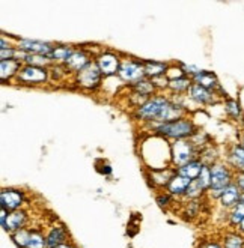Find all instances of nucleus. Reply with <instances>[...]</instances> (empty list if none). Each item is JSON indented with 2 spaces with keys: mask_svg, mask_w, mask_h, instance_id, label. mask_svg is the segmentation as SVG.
I'll list each match as a JSON object with an SVG mask.
<instances>
[{
  "mask_svg": "<svg viewBox=\"0 0 244 248\" xmlns=\"http://www.w3.org/2000/svg\"><path fill=\"white\" fill-rule=\"evenodd\" d=\"M157 134L164 136L167 139L174 140H185L187 137H192L196 134V126L189 119H178L174 122L159 124L155 126Z\"/></svg>",
  "mask_w": 244,
  "mask_h": 248,
  "instance_id": "obj_1",
  "label": "nucleus"
},
{
  "mask_svg": "<svg viewBox=\"0 0 244 248\" xmlns=\"http://www.w3.org/2000/svg\"><path fill=\"white\" fill-rule=\"evenodd\" d=\"M210 167H211V188H210V193L214 197L219 199L225 189L231 184H234L235 173L231 170V167H226L225 164H220V163H214Z\"/></svg>",
  "mask_w": 244,
  "mask_h": 248,
  "instance_id": "obj_2",
  "label": "nucleus"
},
{
  "mask_svg": "<svg viewBox=\"0 0 244 248\" xmlns=\"http://www.w3.org/2000/svg\"><path fill=\"white\" fill-rule=\"evenodd\" d=\"M196 148L190 140H175L172 143V161L175 166L182 167L192 161H196Z\"/></svg>",
  "mask_w": 244,
  "mask_h": 248,
  "instance_id": "obj_3",
  "label": "nucleus"
},
{
  "mask_svg": "<svg viewBox=\"0 0 244 248\" xmlns=\"http://www.w3.org/2000/svg\"><path fill=\"white\" fill-rule=\"evenodd\" d=\"M103 72L99 69L97 61H92L88 66H84L80 72H77L76 81L84 91H95L101 84Z\"/></svg>",
  "mask_w": 244,
  "mask_h": 248,
  "instance_id": "obj_4",
  "label": "nucleus"
},
{
  "mask_svg": "<svg viewBox=\"0 0 244 248\" xmlns=\"http://www.w3.org/2000/svg\"><path fill=\"white\" fill-rule=\"evenodd\" d=\"M169 104V101L164 96H154L149 98L145 104L137 108L136 118L142 121H155L159 119V116L164 110V107Z\"/></svg>",
  "mask_w": 244,
  "mask_h": 248,
  "instance_id": "obj_5",
  "label": "nucleus"
},
{
  "mask_svg": "<svg viewBox=\"0 0 244 248\" xmlns=\"http://www.w3.org/2000/svg\"><path fill=\"white\" fill-rule=\"evenodd\" d=\"M50 69L41 68V66H32V65H23L16 80L23 84H42L49 80Z\"/></svg>",
  "mask_w": 244,
  "mask_h": 248,
  "instance_id": "obj_6",
  "label": "nucleus"
},
{
  "mask_svg": "<svg viewBox=\"0 0 244 248\" xmlns=\"http://www.w3.org/2000/svg\"><path fill=\"white\" fill-rule=\"evenodd\" d=\"M118 76L127 83L136 84L146 77V72H145V66H143V63L134 62L133 59H125L121 62Z\"/></svg>",
  "mask_w": 244,
  "mask_h": 248,
  "instance_id": "obj_7",
  "label": "nucleus"
},
{
  "mask_svg": "<svg viewBox=\"0 0 244 248\" xmlns=\"http://www.w3.org/2000/svg\"><path fill=\"white\" fill-rule=\"evenodd\" d=\"M23 203H24L23 191L12 189V188H5V189H2V193H0V205H2V208L6 209L8 212L21 209Z\"/></svg>",
  "mask_w": 244,
  "mask_h": 248,
  "instance_id": "obj_8",
  "label": "nucleus"
},
{
  "mask_svg": "<svg viewBox=\"0 0 244 248\" xmlns=\"http://www.w3.org/2000/svg\"><path fill=\"white\" fill-rule=\"evenodd\" d=\"M17 48L26 51L27 54H41V56H47L50 57L53 51V46L47 42H41V41H31V39H20L17 44Z\"/></svg>",
  "mask_w": 244,
  "mask_h": 248,
  "instance_id": "obj_9",
  "label": "nucleus"
},
{
  "mask_svg": "<svg viewBox=\"0 0 244 248\" xmlns=\"http://www.w3.org/2000/svg\"><path fill=\"white\" fill-rule=\"evenodd\" d=\"M97 63L101 69L103 76L104 77H112L114 76L116 72H119V66H121V62H119V57L113 53H103L98 56L97 59Z\"/></svg>",
  "mask_w": 244,
  "mask_h": 248,
  "instance_id": "obj_10",
  "label": "nucleus"
},
{
  "mask_svg": "<svg viewBox=\"0 0 244 248\" xmlns=\"http://www.w3.org/2000/svg\"><path fill=\"white\" fill-rule=\"evenodd\" d=\"M91 62L92 61H91L89 53H86L84 50H76L64 65H65L66 71L76 72V74H77V72H80L84 66H88Z\"/></svg>",
  "mask_w": 244,
  "mask_h": 248,
  "instance_id": "obj_11",
  "label": "nucleus"
},
{
  "mask_svg": "<svg viewBox=\"0 0 244 248\" xmlns=\"http://www.w3.org/2000/svg\"><path fill=\"white\" fill-rule=\"evenodd\" d=\"M241 189L238 188V185L234 182L229 185L225 191L220 194L219 197V202H220V205L225 208V209H232L235 205H238V203L241 202Z\"/></svg>",
  "mask_w": 244,
  "mask_h": 248,
  "instance_id": "obj_12",
  "label": "nucleus"
},
{
  "mask_svg": "<svg viewBox=\"0 0 244 248\" xmlns=\"http://www.w3.org/2000/svg\"><path fill=\"white\" fill-rule=\"evenodd\" d=\"M26 223H27V214H26V211L17 209V211L8 214V218H6V223L3 226V230L12 235L14 232H17V230L26 227Z\"/></svg>",
  "mask_w": 244,
  "mask_h": 248,
  "instance_id": "obj_13",
  "label": "nucleus"
},
{
  "mask_svg": "<svg viewBox=\"0 0 244 248\" xmlns=\"http://www.w3.org/2000/svg\"><path fill=\"white\" fill-rule=\"evenodd\" d=\"M46 238H47V248H54L57 245H62V244L68 242V232L64 226L54 224L49 230Z\"/></svg>",
  "mask_w": 244,
  "mask_h": 248,
  "instance_id": "obj_14",
  "label": "nucleus"
},
{
  "mask_svg": "<svg viewBox=\"0 0 244 248\" xmlns=\"http://www.w3.org/2000/svg\"><path fill=\"white\" fill-rule=\"evenodd\" d=\"M192 80L195 81V84L202 86L211 92H216L217 89H220V83H219L217 77L214 76L212 72H208V71H200L199 74L195 76Z\"/></svg>",
  "mask_w": 244,
  "mask_h": 248,
  "instance_id": "obj_15",
  "label": "nucleus"
},
{
  "mask_svg": "<svg viewBox=\"0 0 244 248\" xmlns=\"http://www.w3.org/2000/svg\"><path fill=\"white\" fill-rule=\"evenodd\" d=\"M190 98L193 101H196L197 104H204V106L214 103V99H216L214 98V92L205 89V87L199 86V84H195V83L190 87Z\"/></svg>",
  "mask_w": 244,
  "mask_h": 248,
  "instance_id": "obj_16",
  "label": "nucleus"
},
{
  "mask_svg": "<svg viewBox=\"0 0 244 248\" xmlns=\"http://www.w3.org/2000/svg\"><path fill=\"white\" fill-rule=\"evenodd\" d=\"M184 108L182 106H177V104H172L169 103L164 110L162 111V114L159 116V119L157 122L159 124H166V122H174V121H178V119H182V114H184Z\"/></svg>",
  "mask_w": 244,
  "mask_h": 248,
  "instance_id": "obj_17",
  "label": "nucleus"
},
{
  "mask_svg": "<svg viewBox=\"0 0 244 248\" xmlns=\"http://www.w3.org/2000/svg\"><path fill=\"white\" fill-rule=\"evenodd\" d=\"M21 69V62L12 59V61H2L0 62V78L2 81H9L11 78L17 77Z\"/></svg>",
  "mask_w": 244,
  "mask_h": 248,
  "instance_id": "obj_18",
  "label": "nucleus"
},
{
  "mask_svg": "<svg viewBox=\"0 0 244 248\" xmlns=\"http://www.w3.org/2000/svg\"><path fill=\"white\" fill-rule=\"evenodd\" d=\"M192 184V181L190 179H187V178H184V176H179V174L177 173L174 178H172V181L169 182V185H167V191H169V194L170 196H184L185 194V191H187V188H189V185Z\"/></svg>",
  "mask_w": 244,
  "mask_h": 248,
  "instance_id": "obj_19",
  "label": "nucleus"
},
{
  "mask_svg": "<svg viewBox=\"0 0 244 248\" xmlns=\"http://www.w3.org/2000/svg\"><path fill=\"white\" fill-rule=\"evenodd\" d=\"M204 166H205L204 161H200V159H196V161H192L189 164L179 167L177 170V173L179 174V176H184V178H187L190 181H196L199 178L200 171H202Z\"/></svg>",
  "mask_w": 244,
  "mask_h": 248,
  "instance_id": "obj_20",
  "label": "nucleus"
},
{
  "mask_svg": "<svg viewBox=\"0 0 244 248\" xmlns=\"http://www.w3.org/2000/svg\"><path fill=\"white\" fill-rule=\"evenodd\" d=\"M223 248H244V235L238 230L229 232L223 236V242H222Z\"/></svg>",
  "mask_w": 244,
  "mask_h": 248,
  "instance_id": "obj_21",
  "label": "nucleus"
},
{
  "mask_svg": "<svg viewBox=\"0 0 244 248\" xmlns=\"http://www.w3.org/2000/svg\"><path fill=\"white\" fill-rule=\"evenodd\" d=\"M145 66V72H146V77H151V78H155V77H160V76H166L167 72V65L166 63H162V62H145L143 63Z\"/></svg>",
  "mask_w": 244,
  "mask_h": 248,
  "instance_id": "obj_22",
  "label": "nucleus"
},
{
  "mask_svg": "<svg viewBox=\"0 0 244 248\" xmlns=\"http://www.w3.org/2000/svg\"><path fill=\"white\" fill-rule=\"evenodd\" d=\"M31 235H32V229H27V227H23L17 232H14L11 238H12V242L16 244L18 248H27V244L31 241Z\"/></svg>",
  "mask_w": 244,
  "mask_h": 248,
  "instance_id": "obj_23",
  "label": "nucleus"
},
{
  "mask_svg": "<svg viewBox=\"0 0 244 248\" xmlns=\"http://www.w3.org/2000/svg\"><path fill=\"white\" fill-rule=\"evenodd\" d=\"M74 51H76V50H73L71 47H65V46L54 47L53 51H51V54H50V59H51V62H56V63H57V62L65 63Z\"/></svg>",
  "mask_w": 244,
  "mask_h": 248,
  "instance_id": "obj_24",
  "label": "nucleus"
},
{
  "mask_svg": "<svg viewBox=\"0 0 244 248\" xmlns=\"http://www.w3.org/2000/svg\"><path fill=\"white\" fill-rule=\"evenodd\" d=\"M244 220V203L240 202L238 205H235L232 209H229V215H228V221L232 227H238L241 224V221Z\"/></svg>",
  "mask_w": 244,
  "mask_h": 248,
  "instance_id": "obj_25",
  "label": "nucleus"
},
{
  "mask_svg": "<svg viewBox=\"0 0 244 248\" xmlns=\"http://www.w3.org/2000/svg\"><path fill=\"white\" fill-rule=\"evenodd\" d=\"M193 86V80L190 77H181V78H174L169 81V89L172 92H185L190 91V87Z\"/></svg>",
  "mask_w": 244,
  "mask_h": 248,
  "instance_id": "obj_26",
  "label": "nucleus"
},
{
  "mask_svg": "<svg viewBox=\"0 0 244 248\" xmlns=\"http://www.w3.org/2000/svg\"><path fill=\"white\" fill-rule=\"evenodd\" d=\"M133 91H134L137 95H142V96L149 98V96L154 93V91H155V86L152 84L151 80L143 78V80H140L139 83L133 84Z\"/></svg>",
  "mask_w": 244,
  "mask_h": 248,
  "instance_id": "obj_27",
  "label": "nucleus"
},
{
  "mask_svg": "<svg viewBox=\"0 0 244 248\" xmlns=\"http://www.w3.org/2000/svg\"><path fill=\"white\" fill-rule=\"evenodd\" d=\"M27 248H47V238L44 236V233L41 230H32Z\"/></svg>",
  "mask_w": 244,
  "mask_h": 248,
  "instance_id": "obj_28",
  "label": "nucleus"
},
{
  "mask_svg": "<svg viewBox=\"0 0 244 248\" xmlns=\"http://www.w3.org/2000/svg\"><path fill=\"white\" fill-rule=\"evenodd\" d=\"M196 181L200 184V186H202L205 191H210V188H211V167L208 164L204 166L202 171H200L199 178Z\"/></svg>",
  "mask_w": 244,
  "mask_h": 248,
  "instance_id": "obj_29",
  "label": "nucleus"
},
{
  "mask_svg": "<svg viewBox=\"0 0 244 248\" xmlns=\"http://www.w3.org/2000/svg\"><path fill=\"white\" fill-rule=\"evenodd\" d=\"M225 110L232 119H240L241 118V107L238 104V101H235V99H226Z\"/></svg>",
  "mask_w": 244,
  "mask_h": 248,
  "instance_id": "obj_30",
  "label": "nucleus"
},
{
  "mask_svg": "<svg viewBox=\"0 0 244 248\" xmlns=\"http://www.w3.org/2000/svg\"><path fill=\"white\" fill-rule=\"evenodd\" d=\"M204 193H205V189L200 186V184L197 181H192V184L189 185V188H187V191H185L184 197L196 200V199H199L200 196H202Z\"/></svg>",
  "mask_w": 244,
  "mask_h": 248,
  "instance_id": "obj_31",
  "label": "nucleus"
},
{
  "mask_svg": "<svg viewBox=\"0 0 244 248\" xmlns=\"http://www.w3.org/2000/svg\"><path fill=\"white\" fill-rule=\"evenodd\" d=\"M16 53H17V48H6V50H0V59L2 61H12L16 59Z\"/></svg>",
  "mask_w": 244,
  "mask_h": 248,
  "instance_id": "obj_32",
  "label": "nucleus"
},
{
  "mask_svg": "<svg viewBox=\"0 0 244 248\" xmlns=\"http://www.w3.org/2000/svg\"><path fill=\"white\" fill-rule=\"evenodd\" d=\"M181 69H182L184 74H189L192 78H193L195 76H197L200 71H202V69H199V68H197V66H195V65H182V66H181Z\"/></svg>",
  "mask_w": 244,
  "mask_h": 248,
  "instance_id": "obj_33",
  "label": "nucleus"
},
{
  "mask_svg": "<svg viewBox=\"0 0 244 248\" xmlns=\"http://www.w3.org/2000/svg\"><path fill=\"white\" fill-rule=\"evenodd\" d=\"M234 182L238 185V188L241 189V193H244V171H237Z\"/></svg>",
  "mask_w": 244,
  "mask_h": 248,
  "instance_id": "obj_34",
  "label": "nucleus"
},
{
  "mask_svg": "<svg viewBox=\"0 0 244 248\" xmlns=\"http://www.w3.org/2000/svg\"><path fill=\"white\" fill-rule=\"evenodd\" d=\"M169 194H164V196H159L157 197V202H159V205L160 206H166L167 205V202H169Z\"/></svg>",
  "mask_w": 244,
  "mask_h": 248,
  "instance_id": "obj_35",
  "label": "nucleus"
},
{
  "mask_svg": "<svg viewBox=\"0 0 244 248\" xmlns=\"http://www.w3.org/2000/svg\"><path fill=\"white\" fill-rule=\"evenodd\" d=\"M200 248H223V245L222 244H217V242H207V244H204Z\"/></svg>",
  "mask_w": 244,
  "mask_h": 248,
  "instance_id": "obj_36",
  "label": "nucleus"
},
{
  "mask_svg": "<svg viewBox=\"0 0 244 248\" xmlns=\"http://www.w3.org/2000/svg\"><path fill=\"white\" fill-rule=\"evenodd\" d=\"M54 248H76L73 244L71 242H65V244H62V245H57V247H54Z\"/></svg>",
  "mask_w": 244,
  "mask_h": 248,
  "instance_id": "obj_37",
  "label": "nucleus"
},
{
  "mask_svg": "<svg viewBox=\"0 0 244 248\" xmlns=\"http://www.w3.org/2000/svg\"><path fill=\"white\" fill-rule=\"evenodd\" d=\"M237 230H238V232L241 233V235H244V220H243V221H241V224H240V226L237 227Z\"/></svg>",
  "mask_w": 244,
  "mask_h": 248,
  "instance_id": "obj_38",
  "label": "nucleus"
},
{
  "mask_svg": "<svg viewBox=\"0 0 244 248\" xmlns=\"http://www.w3.org/2000/svg\"><path fill=\"white\" fill-rule=\"evenodd\" d=\"M241 146L244 148V134H243V137H241Z\"/></svg>",
  "mask_w": 244,
  "mask_h": 248,
  "instance_id": "obj_39",
  "label": "nucleus"
},
{
  "mask_svg": "<svg viewBox=\"0 0 244 248\" xmlns=\"http://www.w3.org/2000/svg\"><path fill=\"white\" fill-rule=\"evenodd\" d=\"M241 202H243V203H244V193H243V194H241Z\"/></svg>",
  "mask_w": 244,
  "mask_h": 248,
  "instance_id": "obj_40",
  "label": "nucleus"
}]
</instances>
